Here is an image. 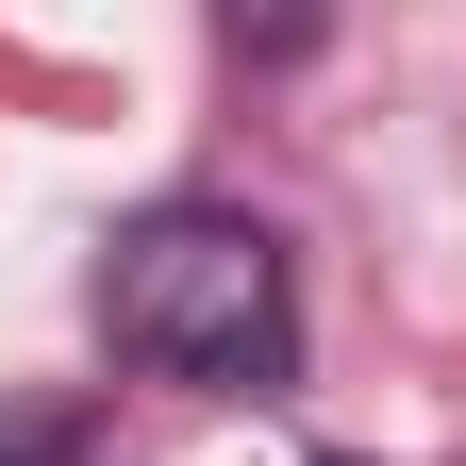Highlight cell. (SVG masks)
Instances as JSON below:
<instances>
[{
  "instance_id": "6da1fadb",
  "label": "cell",
  "mask_w": 466,
  "mask_h": 466,
  "mask_svg": "<svg viewBox=\"0 0 466 466\" xmlns=\"http://www.w3.org/2000/svg\"><path fill=\"white\" fill-rule=\"evenodd\" d=\"M100 333L116 367L200 383V400H300V267L250 200H150L100 250Z\"/></svg>"
},
{
  "instance_id": "7a4b0ae2",
  "label": "cell",
  "mask_w": 466,
  "mask_h": 466,
  "mask_svg": "<svg viewBox=\"0 0 466 466\" xmlns=\"http://www.w3.org/2000/svg\"><path fill=\"white\" fill-rule=\"evenodd\" d=\"M317 34H333V0H217V50H233V67H300Z\"/></svg>"
},
{
  "instance_id": "3957f363",
  "label": "cell",
  "mask_w": 466,
  "mask_h": 466,
  "mask_svg": "<svg viewBox=\"0 0 466 466\" xmlns=\"http://www.w3.org/2000/svg\"><path fill=\"white\" fill-rule=\"evenodd\" d=\"M0 466H67V433H50V417H17V433H0Z\"/></svg>"
},
{
  "instance_id": "277c9868",
  "label": "cell",
  "mask_w": 466,
  "mask_h": 466,
  "mask_svg": "<svg viewBox=\"0 0 466 466\" xmlns=\"http://www.w3.org/2000/svg\"><path fill=\"white\" fill-rule=\"evenodd\" d=\"M317 466H367V450H317Z\"/></svg>"
}]
</instances>
